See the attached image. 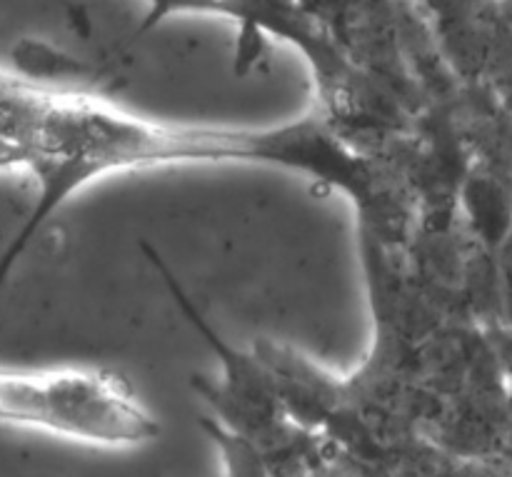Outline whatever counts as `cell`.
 I'll return each instance as SVG.
<instances>
[{
	"mask_svg": "<svg viewBox=\"0 0 512 477\" xmlns=\"http://www.w3.org/2000/svg\"><path fill=\"white\" fill-rule=\"evenodd\" d=\"M0 143L5 170H28L38 185L23 228L0 255V293L28 245L78 190L130 170L183 163L268 165L305 175L353 200L380 228H400L403 198L393 178L335 133L323 113L268 128L163 123L83 93L50 90L0 73Z\"/></svg>",
	"mask_w": 512,
	"mask_h": 477,
	"instance_id": "cell-1",
	"label": "cell"
},
{
	"mask_svg": "<svg viewBox=\"0 0 512 477\" xmlns=\"http://www.w3.org/2000/svg\"><path fill=\"white\" fill-rule=\"evenodd\" d=\"M0 423L103 448H138L160 435L128 380L103 368L0 365Z\"/></svg>",
	"mask_w": 512,
	"mask_h": 477,
	"instance_id": "cell-2",
	"label": "cell"
}]
</instances>
